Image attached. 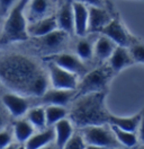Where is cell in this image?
<instances>
[{
    "instance_id": "cell-32",
    "label": "cell",
    "mask_w": 144,
    "mask_h": 149,
    "mask_svg": "<svg viewBox=\"0 0 144 149\" xmlns=\"http://www.w3.org/2000/svg\"><path fill=\"white\" fill-rule=\"evenodd\" d=\"M82 3H86L88 6H96V7H102V0H79Z\"/></svg>"
},
{
    "instance_id": "cell-14",
    "label": "cell",
    "mask_w": 144,
    "mask_h": 149,
    "mask_svg": "<svg viewBox=\"0 0 144 149\" xmlns=\"http://www.w3.org/2000/svg\"><path fill=\"white\" fill-rule=\"evenodd\" d=\"M73 20H74V33L83 37L88 33V7L80 1L72 3Z\"/></svg>"
},
{
    "instance_id": "cell-30",
    "label": "cell",
    "mask_w": 144,
    "mask_h": 149,
    "mask_svg": "<svg viewBox=\"0 0 144 149\" xmlns=\"http://www.w3.org/2000/svg\"><path fill=\"white\" fill-rule=\"evenodd\" d=\"M17 0H0V17H6Z\"/></svg>"
},
{
    "instance_id": "cell-15",
    "label": "cell",
    "mask_w": 144,
    "mask_h": 149,
    "mask_svg": "<svg viewBox=\"0 0 144 149\" xmlns=\"http://www.w3.org/2000/svg\"><path fill=\"white\" fill-rule=\"evenodd\" d=\"M26 8L27 22L32 23L48 16V13L52 9V1L51 0H30Z\"/></svg>"
},
{
    "instance_id": "cell-21",
    "label": "cell",
    "mask_w": 144,
    "mask_h": 149,
    "mask_svg": "<svg viewBox=\"0 0 144 149\" xmlns=\"http://www.w3.org/2000/svg\"><path fill=\"white\" fill-rule=\"evenodd\" d=\"M115 47H116V44L110 38L102 35V36L98 37V40L96 41V44L93 47V54L97 56L99 60L104 61V60H107L108 58L111 56Z\"/></svg>"
},
{
    "instance_id": "cell-23",
    "label": "cell",
    "mask_w": 144,
    "mask_h": 149,
    "mask_svg": "<svg viewBox=\"0 0 144 149\" xmlns=\"http://www.w3.org/2000/svg\"><path fill=\"white\" fill-rule=\"evenodd\" d=\"M110 129L113 131V133L115 134L117 141L124 146V147H128V148H132V147H135L137 145V137L135 134V132H132V131H127V130H123L118 127H115V125H110Z\"/></svg>"
},
{
    "instance_id": "cell-20",
    "label": "cell",
    "mask_w": 144,
    "mask_h": 149,
    "mask_svg": "<svg viewBox=\"0 0 144 149\" xmlns=\"http://www.w3.org/2000/svg\"><path fill=\"white\" fill-rule=\"evenodd\" d=\"M54 139H55L54 128H48L39 133H36V134L33 133V136L25 142V147L29 149L42 148V147L47 146Z\"/></svg>"
},
{
    "instance_id": "cell-12",
    "label": "cell",
    "mask_w": 144,
    "mask_h": 149,
    "mask_svg": "<svg viewBox=\"0 0 144 149\" xmlns=\"http://www.w3.org/2000/svg\"><path fill=\"white\" fill-rule=\"evenodd\" d=\"M73 89H60V88H52V89H46L43 95H41L39 101L47 105H66L74 97Z\"/></svg>"
},
{
    "instance_id": "cell-29",
    "label": "cell",
    "mask_w": 144,
    "mask_h": 149,
    "mask_svg": "<svg viewBox=\"0 0 144 149\" xmlns=\"http://www.w3.org/2000/svg\"><path fill=\"white\" fill-rule=\"evenodd\" d=\"M11 140H12V134L10 131L5 130V129L0 130V149L9 147L11 143Z\"/></svg>"
},
{
    "instance_id": "cell-28",
    "label": "cell",
    "mask_w": 144,
    "mask_h": 149,
    "mask_svg": "<svg viewBox=\"0 0 144 149\" xmlns=\"http://www.w3.org/2000/svg\"><path fill=\"white\" fill-rule=\"evenodd\" d=\"M129 53L135 62H140L144 65V43H135L132 45Z\"/></svg>"
},
{
    "instance_id": "cell-27",
    "label": "cell",
    "mask_w": 144,
    "mask_h": 149,
    "mask_svg": "<svg viewBox=\"0 0 144 149\" xmlns=\"http://www.w3.org/2000/svg\"><path fill=\"white\" fill-rule=\"evenodd\" d=\"M87 145H86V141L83 139L82 134L80 133H72V136L70 137V139L68 140V142L65 143L64 148H86Z\"/></svg>"
},
{
    "instance_id": "cell-2",
    "label": "cell",
    "mask_w": 144,
    "mask_h": 149,
    "mask_svg": "<svg viewBox=\"0 0 144 149\" xmlns=\"http://www.w3.org/2000/svg\"><path fill=\"white\" fill-rule=\"evenodd\" d=\"M71 111V119L79 127L105 124L109 112L106 109V91L87 94L77 97Z\"/></svg>"
},
{
    "instance_id": "cell-31",
    "label": "cell",
    "mask_w": 144,
    "mask_h": 149,
    "mask_svg": "<svg viewBox=\"0 0 144 149\" xmlns=\"http://www.w3.org/2000/svg\"><path fill=\"white\" fill-rule=\"evenodd\" d=\"M137 130H138V139L144 145V111L142 112L141 120H140V124H138Z\"/></svg>"
},
{
    "instance_id": "cell-6",
    "label": "cell",
    "mask_w": 144,
    "mask_h": 149,
    "mask_svg": "<svg viewBox=\"0 0 144 149\" xmlns=\"http://www.w3.org/2000/svg\"><path fill=\"white\" fill-rule=\"evenodd\" d=\"M45 62H46L47 71H48V78H50L51 84L54 88L75 91V88L78 86V76L77 74L63 69L52 61H45Z\"/></svg>"
},
{
    "instance_id": "cell-18",
    "label": "cell",
    "mask_w": 144,
    "mask_h": 149,
    "mask_svg": "<svg viewBox=\"0 0 144 149\" xmlns=\"http://www.w3.org/2000/svg\"><path fill=\"white\" fill-rule=\"evenodd\" d=\"M141 115H142V113L135 114L133 116H117L114 114H109L107 123L110 125L118 127L123 130L136 132L137 128H138V124H140Z\"/></svg>"
},
{
    "instance_id": "cell-25",
    "label": "cell",
    "mask_w": 144,
    "mask_h": 149,
    "mask_svg": "<svg viewBox=\"0 0 144 149\" xmlns=\"http://www.w3.org/2000/svg\"><path fill=\"white\" fill-rule=\"evenodd\" d=\"M27 120L33 124L34 128L44 129L46 127V118H45V109L37 106L27 111Z\"/></svg>"
},
{
    "instance_id": "cell-11",
    "label": "cell",
    "mask_w": 144,
    "mask_h": 149,
    "mask_svg": "<svg viewBox=\"0 0 144 149\" xmlns=\"http://www.w3.org/2000/svg\"><path fill=\"white\" fill-rule=\"evenodd\" d=\"M57 22L55 16H46L35 22L27 24V33L29 37L44 36L46 34L57 29Z\"/></svg>"
},
{
    "instance_id": "cell-26",
    "label": "cell",
    "mask_w": 144,
    "mask_h": 149,
    "mask_svg": "<svg viewBox=\"0 0 144 149\" xmlns=\"http://www.w3.org/2000/svg\"><path fill=\"white\" fill-rule=\"evenodd\" d=\"M75 53L82 61H89L93 56V43L88 38H82L75 45Z\"/></svg>"
},
{
    "instance_id": "cell-7",
    "label": "cell",
    "mask_w": 144,
    "mask_h": 149,
    "mask_svg": "<svg viewBox=\"0 0 144 149\" xmlns=\"http://www.w3.org/2000/svg\"><path fill=\"white\" fill-rule=\"evenodd\" d=\"M45 61H52L55 65L70 71L77 76H82L87 72L83 61L78 56H73L70 53H54L52 56H46Z\"/></svg>"
},
{
    "instance_id": "cell-3",
    "label": "cell",
    "mask_w": 144,
    "mask_h": 149,
    "mask_svg": "<svg viewBox=\"0 0 144 149\" xmlns=\"http://www.w3.org/2000/svg\"><path fill=\"white\" fill-rule=\"evenodd\" d=\"M30 0H17L12 6L3 25L2 33L0 35V45H8L11 43L25 42L29 38L27 33V18L25 10Z\"/></svg>"
},
{
    "instance_id": "cell-1",
    "label": "cell",
    "mask_w": 144,
    "mask_h": 149,
    "mask_svg": "<svg viewBox=\"0 0 144 149\" xmlns=\"http://www.w3.org/2000/svg\"><path fill=\"white\" fill-rule=\"evenodd\" d=\"M0 81L15 93L39 97L47 89L48 74L28 56L8 54L0 59Z\"/></svg>"
},
{
    "instance_id": "cell-4",
    "label": "cell",
    "mask_w": 144,
    "mask_h": 149,
    "mask_svg": "<svg viewBox=\"0 0 144 149\" xmlns=\"http://www.w3.org/2000/svg\"><path fill=\"white\" fill-rule=\"evenodd\" d=\"M81 134L89 147L97 148H119L122 145L117 141L115 134L105 124H95L82 127Z\"/></svg>"
},
{
    "instance_id": "cell-24",
    "label": "cell",
    "mask_w": 144,
    "mask_h": 149,
    "mask_svg": "<svg viewBox=\"0 0 144 149\" xmlns=\"http://www.w3.org/2000/svg\"><path fill=\"white\" fill-rule=\"evenodd\" d=\"M68 112L62 105H47L45 109V118H46V125L52 127L60 120L66 116Z\"/></svg>"
},
{
    "instance_id": "cell-9",
    "label": "cell",
    "mask_w": 144,
    "mask_h": 149,
    "mask_svg": "<svg viewBox=\"0 0 144 149\" xmlns=\"http://www.w3.org/2000/svg\"><path fill=\"white\" fill-rule=\"evenodd\" d=\"M66 37H68V33L57 28L44 36L33 37V38L36 41L37 47H42V50L45 52L56 53L59 49L62 47V45L64 44Z\"/></svg>"
},
{
    "instance_id": "cell-10",
    "label": "cell",
    "mask_w": 144,
    "mask_h": 149,
    "mask_svg": "<svg viewBox=\"0 0 144 149\" xmlns=\"http://www.w3.org/2000/svg\"><path fill=\"white\" fill-rule=\"evenodd\" d=\"M2 104L14 118H21L29 110V104L26 98L17 93L5 94L2 96Z\"/></svg>"
},
{
    "instance_id": "cell-16",
    "label": "cell",
    "mask_w": 144,
    "mask_h": 149,
    "mask_svg": "<svg viewBox=\"0 0 144 149\" xmlns=\"http://www.w3.org/2000/svg\"><path fill=\"white\" fill-rule=\"evenodd\" d=\"M108 60H109L110 69L113 71H116V72L123 70L124 68L131 65L134 62V60L131 56L129 51L127 50V47H119V45H116L111 56L108 58Z\"/></svg>"
},
{
    "instance_id": "cell-8",
    "label": "cell",
    "mask_w": 144,
    "mask_h": 149,
    "mask_svg": "<svg viewBox=\"0 0 144 149\" xmlns=\"http://www.w3.org/2000/svg\"><path fill=\"white\" fill-rule=\"evenodd\" d=\"M100 32L102 33V35L110 38L116 45L124 47H128L131 45L129 35L118 18H111V20Z\"/></svg>"
},
{
    "instance_id": "cell-13",
    "label": "cell",
    "mask_w": 144,
    "mask_h": 149,
    "mask_svg": "<svg viewBox=\"0 0 144 149\" xmlns=\"http://www.w3.org/2000/svg\"><path fill=\"white\" fill-rule=\"evenodd\" d=\"M111 16L102 7H88V32H100L111 20Z\"/></svg>"
},
{
    "instance_id": "cell-17",
    "label": "cell",
    "mask_w": 144,
    "mask_h": 149,
    "mask_svg": "<svg viewBox=\"0 0 144 149\" xmlns=\"http://www.w3.org/2000/svg\"><path fill=\"white\" fill-rule=\"evenodd\" d=\"M56 22L60 29L68 34L74 33V20H73V9L72 3H64L56 14Z\"/></svg>"
},
{
    "instance_id": "cell-33",
    "label": "cell",
    "mask_w": 144,
    "mask_h": 149,
    "mask_svg": "<svg viewBox=\"0 0 144 149\" xmlns=\"http://www.w3.org/2000/svg\"><path fill=\"white\" fill-rule=\"evenodd\" d=\"M3 127H5V119H3L2 114L0 113V130L3 129Z\"/></svg>"
},
{
    "instance_id": "cell-19",
    "label": "cell",
    "mask_w": 144,
    "mask_h": 149,
    "mask_svg": "<svg viewBox=\"0 0 144 149\" xmlns=\"http://www.w3.org/2000/svg\"><path fill=\"white\" fill-rule=\"evenodd\" d=\"M54 132H55V142L59 148H64L65 143L73 133V125L70 120L62 119L54 124Z\"/></svg>"
},
{
    "instance_id": "cell-22",
    "label": "cell",
    "mask_w": 144,
    "mask_h": 149,
    "mask_svg": "<svg viewBox=\"0 0 144 149\" xmlns=\"http://www.w3.org/2000/svg\"><path fill=\"white\" fill-rule=\"evenodd\" d=\"M34 127L28 120H18L14 124V136L18 142L24 143L34 133Z\"/></svg>"
},
{
    "instance_id": "cell-5",
    "label": "cell",
    "mask_w": 144,
    "mask_h": 149,
    "mask_svg": "<svg viewBox=\"0 0 144 149\" xmlns=\"http://www.w3.org/2000/svg\"><path fill=\"white\" fill-rule=\"evenodd\" d=\"M83 76L84 77L82 81L75 88L77 94H74V97L106 91V86L110 78V72L107 69L99 68V69L90 71L88 74H84Z\"/></svg>"
}]
</instances>
